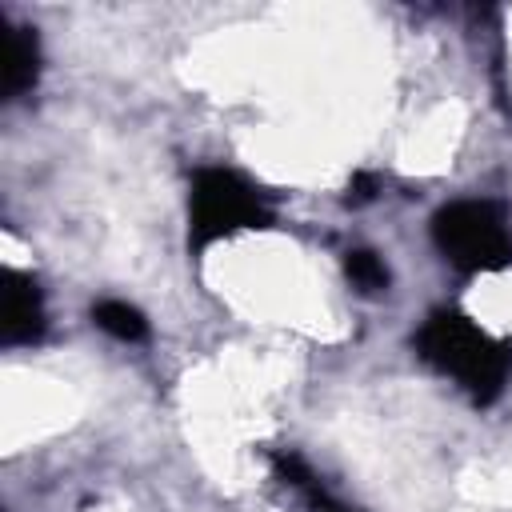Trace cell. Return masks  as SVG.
<instances>
[{
  "mask_svg": "<svg viewBox=\"0 0 512 512\" xmlns=\"http://www.w3.org/2000/svg\"><path fill=\"white\" fill-rule=\"evenodd\" d=\"M436 252L464 276L512 268V216L500 200L468 196L440 204L432 216Z\"/></svg>",
  "mask_w": 512,
  "mask_h": 512,
  "instance_id": "cell-3",
  "label": "cell"
},
{
  "mask_svg": "<svg viewBox=\"0 0 512 512\" xmlns=\"http://www.w3.org/2000/svg\"><path fill=\"white\" fill-rule=\"evenodd\" d=\"M276 212L268 196L224 164H204L188 180V248L204 252L220 240H232L236 232H260L272 228Z\"/></svg>",
  "mask_w": 512,
  "mask_h": 512,
  "instance_id": "cell-2",
  "label": "cell"
},
{
  "mask_svg": "<svg viewBox=\"0 0 512 512\" xmlns=\"http://www.w3.org/2000/svg\"><path fill=\"white\" fill-rule=\"evenodd\" d=\"M272 472H276V480H280L284 488H292L312 512H352L344 500H336V496L320 484V476H316L296 452H272Z\"/></svg>",
  "mask_w": 512,
  "mask_h": 512,
  "instance_id": "cell-6",
  "label": "cell"
},
{
  "mask_svg": "<svg viewBox=\"0 0 512 512\" xmlns=\"http://www.w3.org/2000/svg\"><path fill=\"white\" fill-rule=\"evenodd\" d=\"M368 200H376V176L360 172V176L348 184V204H368Z\"/></svg>",
  "mask_w": 512,
  "mask_h": 512,
  "instance_id": "cell-9",
  "label": "cell"
},
{
  "mask_svg": "<svg viewBox=\"0 0 512 512\" xmlns=\"http://www.w3.org/2000/svg\"><path fill=\"white\" fill-rule=\"evenodd\" d=\"M344 276H348V284H352L360 296H380V292H388V284H392L388 264H384L372 248H352V252H344Z\"/></svg>",
  "mask_w": 512,
  "mask_h": 512,
  "instance_id": "cell-8",
  "label": "cell"
},
{
  "mask_svg": "<svg viewBox=\"0 0 512 512\" xmlns=\"http://www.w3.org/2000/svg\"><path fill=\"white\" fill-rule=\"evenodd\" d=\"M40 76V40L32 28H12L4 36V96L20 100L36 88Z\"/></svg>",
  "mask_w": 512,
  "mask_h": 512,
  "instance_id": "cell-5",
  "label": "cell"
},
{
  "mask_svg": "<svg viewBox=\"0 0 512 512\" xmlns=\"http://www.w3.org/2000/svg\"><path fill=\"white\" fill-rule=\"evenodd\" d=\"M92 324H96L100 332H108L112 340H120V344H140V340H148V320H144V312H140L136 304H128V300H96V304H92Z\"/></svg>",
  "mask_w": 512,
  "mask_h": 512,
  "instance_id": "cell-7",
  "label": "cell"
},
{
  "mask_svg": "<svg viewBox=\"0 0 512 512\" xmlns=\"http://www.w3.org/2000/svg\"><path fill=\"white\" fill-rule=\"evenodd\" d=\"M0 340L8 348H28L44 340L48 312H44V292L28 272L8 268L0 276Z\"/></svg>",
  "mask_w": 512,
  "mask_h": 512,
  "instance_id": "cell-4",
  "label": "cell"
},
{
  "mask_svg": "<svg viewBox=\"0 0 512 512\" xmlns=\"http://www.w3.org/2000/svg\"><path fill=\"white\" fill-rule=\"evenodd\" d=\"M412 348L428 368L456 380V388H464L476 404H492L508 388L512 348L456 308L428 312V320L412 336Z\"/></svg>",
  "mask_w": 512,
  "mask_h": 512,
  "instance_id": "cell-1",
  "label": "cell"
}]
</instances>
